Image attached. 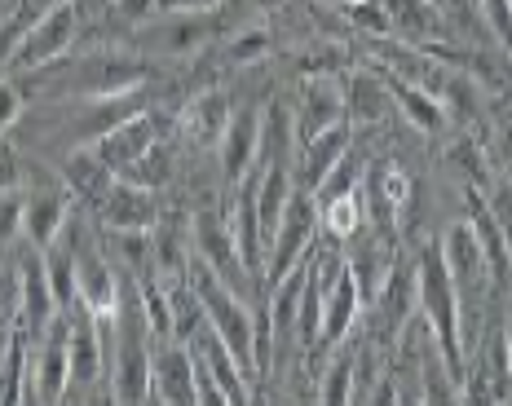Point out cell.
I'll list each match as a JSON object with an SVG mask.
<instances>
[{"label":"cell","mask_w":512,"mask_h":406,"mask_svg":"<svg viewBox=\"0 0 512 406\" xmlns=\"http://www.w3.org/2000/svg\"><path fill=\"white\" fill-rule=\"evenodd\" d=\"M415 292H420V318L433 331L442 358L464 380V340H460V292L442 261V248H424L415 256Z\"/></svg>","instance_id":"cell-1"},{"label":"cell","mask_w":512,"mask_h":406,"mask_svg":"<svg viewBox=\"0 0 512 406\" xmlns=\"http://www.w3.org/2000/svg\"><path fill=\"white\" fill-rule=\"evenodd\" d=\"M80 18H84V5L80 0H67V5H53L45 14H36L18 40L14 58H9V76H36V71L53 67L71 53L80 36Z\"/></svg>","instance_id":"cell-2"},{"label":"cell","mask_w":512,"mask_h":406,"mask_svg":"<svg viewBox=\"0 0 512 406\" xmlns=\"http://www.w3.org/2000/svg\"><path fill=\"white\" fill-rule=\"evenodd\" d=\"M217 9H159L146 23H137V45L159 58H190L217 40Z\"/></svg>","instance_id":"cell-3"},{"label":"cell","mask_w":512,"mask_h":406,"mask_svg":"<svg viewBox=\"0 0 512 406\" xmlns=\"http://www.w3.org/2000/svg\"><path fill=\"white\" fill-rule=\"evenodd\" d=\"M190 248L195 256L208 265L212 274H221L234 292H261V283L252 279V270L243 265V252H239V239H234V226L226 212L217 208H199L195 217H190Z\"/></svg>","instance_id":"cell-4"},{"label":"cell","mask_w":512,"mask_h":406,"mask_svg":"<svg viewBox=\"0 0 512 406\" xmlns=\"http://www.w3.org/2000/svg\"><path fill=\"white\" fill-rule=\"evenodd\" d=\"M318 243V212H314V199H309V190L296 186L292 203H287L279 230H274L270 248H265V287L279 283L283 274H292L296 265L305 261L309 252H314Z\"/></svg>","instance_id":"cell-5"},{"label":"cell","mask_w":512,"mask_h":406,"mask_svg":"<svg viewBox=\"0 0 512 406\" xmlns=\"http://www.w3.org/2000/svg\"><path fill=\"white\" fill-rule=\"evenodd\" d=\"M159 217H164L159 212V190L128 177H115L106 186V195L98 199V208H93V221L106 234H151Z\"/></svg>","instance_id":"cell-6"},{"label":"cell","mask_w":512,"mask_h":406,"mask_svg":"<svg viewBox=\"0 0 512 406\" xmlns=\"http://www.w3.org/2000/svg\"><path fill=\"white\" fill-rule=\"evenodd\" d=\"M71 318L62 309L58 318L45 327V336L31 345V380H27V402H62L71 384Z\"/></svg>","instance_id":"cell-7"},{"label":"cell","mask_w":512,"mask_h":406,"mask_svg":"<svg viewBox=\"0 0 512 406\" xmlns=\"http://www.w3.org/2000/svg\"><path fill=\"white\" fill-rule=\"evenodd\" d=\"M362 208H367V226L380 230L384 239H393V230L402 226L407 217L411 199H415V186L407 177V168L398 164H371L362 168Z\"/></svg>","instance_id":"cell-8"},{"label":"cell","mask_w":512,"mask_h":406,"mask_svg":"<svg viewBox=\"0 0 512 406\" xmlns=\"http://www.w3.org/2000/svg\"><path fill=\"white\" fill-rule=\"evenodd\" d=\"M71 212H76V199H71V190L62 186L58 173L40 181H23V243L45 252L62 234Z\"/></svg>","instance_id":"cell-9"},{"label":"cell","mask_w":512,"mask_h":406,"mask_svg":"<svg viewBox=\"0 0 512 406\" xmlns=\"http://www.w3.org/2000/svg\"><path fill=\"white\" fill-rule=\"evenodd\" d=\"M58 314H62V305L49 287L45 256H40V248L23 243V252H18V327H23L27 340L36 345Z\"/></svg>","instance_id":"cell-10"},{"label":"cell","mask_w":512,"mask_h":406,"mask_svg":"<svg viewBox=\"0 0 512 406\" xmlns=\"http://www.w3.org/2000/svg\"><path fill=\"white\" fill-rule=\"evenodd\" d=\"M217 159H221L226 186H239L252 173L256 159H261V106H252V102L234 106L226 120V133L217 142Z\"/></svg>","instance_id":"cell-11"},{"label":"cell","mask_w":512,"mask_h":406,"mask_svg":"<svg viewBox=\"0 0 512 406\" xmlns=\"http://www.w3.org/2000/svg\"><path fill=\"white\" fill-rule=\"evenodd\" d=\"M151 402L195 406V349L190 340H159L151 358Z\"/></svg>","instance_id":"cell-12"},{"label":"cell","mask_w":512,"mask_h":406,"mask_svg":"<svg viewBox=\"0 0 512 406\" xmlns=\"http://www.w3.org/2000/svg\"><path fill=\"white\" fill-rule=\"evenodd\" d=\"M292 115H296V137H301V142L345 120V80H340V71H318V76H305L301 93H296Z\"/></svg>","instance_id":"cell-13"},{"label":"cell","mask_w":512,"mask_h":406,"mask_svg":"<svg viewBox=\"0 0 512 406\" xmlns=\"http://www.w3.org/2000/svg\"><path fill=\"white\" fill-rule=\"evenodd\" d=\"M362 314H367V305H362V296H358L354 274L340 270L336 283L323 292V336H318V354L314 358L332 354V349H340L345 340H354Z\"/></svg>","instance_id":"cell-14"},{"label":"cell","mask_w":512,"mask_h":406,"mask_svg":"<svg viewBox=\"0 0 512 406\" xmlns=\"http://www.w3.org/2000/svg\"><path fill=\"white\" fill-rule=\"evenodd\" d=\"M159 137H164V133H159V115H155V111H146V106H142V111L124 115L120 124L106 128V133H102L93 146H98V155L106 159V164H111V173L120 177L128 164H137V159L151 151Z\"/></svg>","instance_id":"cell-15"},{"label":"cell","mask_w":512,"mask_h":406,"mask_svg":"<svg viewBox=\"0 0 512 406\" xmlns=\"http://www.w3.org/2000/svg\"><path fill=\"white\" fill-rule=\"evenodd\" d=\"M354 151V124L340 120L332 128H323V133L305 137L301 146H296V159H292V177L301 190H314L318 181H323L332 168Z\"/></svg>","instance_id":"cell-16"},{"label":"cell","mask_w":512,"mask_h":406,"mask_svg":"<svg viewBox=\"0 0 512 406\" xmlns=\"http://www.w3.org/2000/svg\"><path fill=\"white\" fill-rule=\"evenodd\" d=\"M58 177H62V186L71 190V199L80 203V208H98V199L106 195V186L115 181L111 173V164L98 155V146L93 142H84V146H71V151H62L58 159Z\"/></svg>","instance_id":"cell-17"},{"label":"cell","mask_w":512,"mask_h":406,"mask_svg":"<svg viewBox=\"0 0 512 406\" xmlns=\"http://www.w3.org/2000/svg\"><path fill=\"white\" fill-rule=\"evenodd\" d=\"M389 9V27H393V40L402 45H442L451 40V27H446V14L437 0H384Z\"/></svg>","instance_id":"cell-18"},{"label":"cell","mask_w":512,"mask_h":406,"mask_svg":"<svg viewBox=\"0 0 512 406\" xmlns=\"http://www.w3.org/2000/svg\"><path fill=\"white\" fill-rule=\"evenodd\" d=\"M376 71L384 76V84H389V98H393V106H398V111L407 115V124L415 128V133H429V137H437V133H446V128H451V115H446V106L437 102L429 89H420L415 80L398 76V71H389V67H376Z\"/></svg>","instance_id":"cell-19"},{"label":"cell","mask_w":512,"mask_h":406,"mask_svg":"<svg viewBox=\"0 0 512 406\" xmlns=\"http://www.w3.org/2000/svg\"><path fill=\"white\" fill-rule=\"evenodd\" d=\"M398 111L389 98V84L376 67H362V71H349L345 76V120L349 124H362V128H376L384 124L389 115Z\"/></svg>","instance_id":"cell-20"},{"label":"cell","mask_w":512,"mask_h":406,"mask_svg":"<svg viewBox=\"0 0 512 406\" xmlns=\"http://www.w3.org/2000/svg\"><path fill=\"white\" fill-rule=\"evenodd\" d=\"M234 102L226 89H204L195 93L186 106H181L177 124H181V137H190L195 146H208V151H217L221 133H226V120H230Z\"/></svg>","instance_id":"cell-21"},{"label":"cell","mask_w":512,"mask_h":406,"mask_svg":"<svg viewBox=\"0 0 512 406\" xmlns=\"http://www.w3.org/2000/svg\"><path fill=\"white\" fill-rule=\"evenodd\" d=\"M318 212V239L340 243L345 248L354 234L367 226V208H362V190H349V195H336L327 203H314Z\"/></svg>","instance_id":"cell-22"},{"label":"cell","mask_w":512,"mask_h":406,"mask_svg":"<svg viewBox=\"0 0 512 406\" xmlns=\"http://www.w3.org/2000/svg\"><path fill=\"white\" fill-rule=\"evenodd\" d=\"M354 367H358V345H340L327 354L318 371V402H354Z\"/></svg>","instance_id":"cell-23"},{"label":"cell","mask_w":512,"mask_h":406,"mask_svg":"<svg viewBox=\"0 0 512 406\" xmlns=\"http://www.w3.org/2000/svg\"><path fill=\"white\" fill-rule=\"evenodd\" d=\"M446 164L460 173V186H477V190H486L490 186V177H495V164L486 159L482 151V142H473L468 133H460L451 142V151H446Z\"/></svg>","instance_id":"cell-24"},{"label":"cell","mask_w":512,"mask_h":406,"mask_svg":"<svg viewBox=\"0 0 512 406\" xmlns=\"http://www.w3.org/2000/svg\"><path fill=\"white\" fill-rule=\"evenodd\" d=\"M173 173H177V168H173V151H168V142L159 137L151 151L137 159V164H128L120 177H128V181H142V186H151V190H164L168 181H173Z\"/></svg>","instance_id":"cell-25"},{"label":"cell","mask_w":512,"mask_h":406,"mask_svg":"<svg viewBox=\"0 0 512 406\" xmlns=\"http://www.w3.org/2000/svg\"><path fill=\"white\" fill-rule=\"evenodd\" d=\"M345 18H349V23H354L367 40H389V36H393L384 0H349V5H345Z\"/></svg>","instance_id":"cell-26"},{"label":"cell","mask_w":512,"mask_h":406,"mask_svg":"<svg viewBox=\"0 0 512 406\" xmlns=\"http://www.w3.org/2000/svg\"><path fill=\"white\" fill-rule=\"evenodd\" d=\"M482 199H486L490 217H495V226L504 230V243L512 252V173H495V177H490V186L482 190Z\"/></svg>","instance_id":"cell-27"},{"label":"cell","mask_w":512,"mask_h":406,"mask_svg":"<svg viewBox=\"0 0 512 406\" xmlns=\"http://www.w3.org/2000/svg\"><path fill=\"white\" fill-rule=\"evenodd\" d=\"M27 115V93H23V80L9 76V71H0V137L9 133V128H18Z\"/></svg>","instance_id":"cell-28"},{"label":"cell","mask_w":512,"mask_h":406,"mask_svg":"<svg viewBox=\"0 0 512 406\" xmlns=\"http://www.w3.org/2000/svg\"><path fill=\"white\" fill-rule=\"evenodd\" d=\"M265 53H270V31H265V27H248V31H239V36L226 45V62H234V67H248V62H261Z\"/></svg>","instance_id":"cell-29"},{"label":"cell","mask_w":512,"mask_h":406,"mask_svg":"<svg viewBox=\"0 0 512 406\" xmlns=\"http://www.w3.org/2000/svg\"><path fill=\"white\" fill-rule=\"evenodd\" d=\"M23 239V186L0 190V248Z\"/></svg>","instance_id":"cell-30"},{"label":"cell","mask_w":512,"mask_h":406,"mask_svg":"<svg viewBox=\"0 0 512 406\" xmlns=\"http://www.w3.org/2000/svg\"><path fill=\"white\" fill-rule=\"evenodd\" d=\"M23 181H27V173H23V155H18L9 142H0V190L23 186Z\"/></svg>","instance_id":"cell-31"},{"label":"cell","mask_w":512,"mask_h":406,"mask_svg":"<svg viewBox=\"0 0 512 406\" xmlns=\"http://www.w3.org/2000/svg\"><path fill=\"white\" fill-rule=\"evenodd\" d=\"M234 0H155V14L159 9H226Z\"/></svg>","instance_id":"cell-32"},{"label":"cell","mask_w":512,"mask_h":406,"mask_svg":"<svg viewBox=\"0 0 512 406\" xmlns=\"http://www.w3.org/2000/svg\"><path fill=\"white\" fill-rule=\"evenodd\" d=\"M504 340H508V358H512V283L504 292Z\"/></svg>","instance_id":"cell-33"},{"label":"cell","mask_w":512,"mask_h":406,"mask_svg":"<svg viewBox=\"0 0 512 406\" xmlns=\"http://www.w3.org/2000/svg\"><path fill=\"white\" fill-rule=\"evenodd\" d=\"M102 5H111V9H115V5H120V0H102Z\"/></svg>","instance_id":"cell-34"}]
</instances>
